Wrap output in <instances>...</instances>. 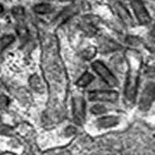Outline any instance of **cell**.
<instances>
[{
  "label": "cell",
  "instance_id": "12",
  "mask_svg": "<svg viewBox=\"0 0 155 155\" xmlns=\"http://www.w3.org/2000/svg\"><path fill=\"white\" fill-rule=\"evenodd\" d=\"M30 85L32 86V88L35 89L36 91L38 92H41V80H39V78L36 76V74H34V76H32L30 78Z\"/></svg>",
  "mask_w": 155,
  "mask_h": 155
},
{
  "label": "cell",
  "instance_id": "7",
  "mask_svg": "<svg viewBox=\"0 0 155 155\" xmlns=\"http://www.w3.org/2000/svg\"><path fill=\"white\" fill-rule=\"evenodd\" d=\"M153 99H154V86L151 85V88L146 89L143 93L141 102H140V107H141L143 110L149 109L150 104H151V102L153 101Z\"/></svg>",
  "mask_w": 155,
  "mask_h": 155
},
{
  "label": "cell",
  "instance_id": "2",
  "mask_svg": "<svg viewBox=\"0 0 155 155\" xmlns=\"http://www.w3.org/2000/svg\"><path fill=\"white\" fill-rule=\"evenodd\" d=\"M92 66H93L94 71H95L97 74L101 76V79L104 80V81L106 82L110 87L117 86V84H118L117 79L113 76V74H112V72L107 68L104 63H101V62H99V61H96L92 64Z\"/></svg>",
  "mask_w": 155,
  "mask_h": 155
},
{
  "label": "cell",
  "instance_id": "9",
  "mask_svg": "<svg viewBox=\"0 0 155 155\" xmlns=\"http://www.w3.org/2000/svg\"><path fill=\"white\" fill-rule=\"evenodd\" d=\"M92 81H93V76H92L91 74H89V72H85L83 76L78 80L77 84H78V86H80V87H86V86H88Z\"/></svg>",
  "mask_w": 155,
  "mask_h": 155
},
{
  "label": "cell",
  "instance_id": "4",
  "mask_svg": "<svg viewBox=\"0 0 155 155\" xmlns=\"http://www.w3.org/2000/svg\"><path fill=\"white\" fill-rule=\"evenodd\" d=\"M90 101H115L118 99V93L116 91H93L89 94Z\"/></svg>",
  "mask_w": 155,
  "mask_h": 155
},
{
  "label": "cell",
  "instance_id": "3",
  "mask_svg": "<svg viewBox=\"0 0 155 155\" xmlns=\"http://www.w3.org/2000/svg\"><path fill=\"white\" fill-rule=\"evenodd\" d=\"M131 6L140 23L143 25H147L151 22V18H150L149 12L141 0H134V1L131 2Z\"/></svg>",
  "mask_w": 155,
  "mask_h": 155
},
{
  "label": "cell",
  "instance_id": "1",
  "mask_svg": "<svg viewBox=\"0 0 155 155\" xmlns=\"http://www.w3.org/2000/svg\"><path fill=\"white\" fill-rule=\"evenodd\" d=\"M132 64L129 66L128 74H127L126 86H125V96L129 102H134L137 95V90L139 86L140 78V62L137 59H130Z\"/></svg>",
  "mask_w": 155,
  "mask_h": 155
},
{
  "label": "cell",
  "instance_id": "15",
  "mask_svg": "<svg viewBox=\"0 0 155 155\" xmlns=\"http://www.w3.org/2000/svg\"><path fill=\"white\" fill-rule=\"evenodd\" d=\"M7 104H8V98L3 94H0V109H5Z\"/></svg>",
  "mask_w": 155,
  "mask_h": 155
},
{
  "label": "cell",
  "instance_id": "16",
  "mask_svg": "<svg viewBox=\"0 0 155 155\" xmlns=\"http://www.w3.org/2000/svg\"><path fill=\"white\" fill-rule=\"evenodd\" d=\"M12 12H14V15L16 17H22L24 15V9L22 8V7H15L14 9H12Z\"/></svg>",
  "mask_w": 155,
  "mask_h": 155
},
{
  "label": "cell",
  "instance_id": "11",
  "mask_svg": "<svg viewBox=\"0 0 155 155\" xmlns=\"http://www.w3.org/2000/svg\"><path fill=\"white\" fill-rule=\"evenodd\" d=\"M51 5L50 4H46V3H42V4H38L34 7V12H37V14H41V15H45V14H49L51 12Z\"/></svg>",
  "mask_w": 155,
  "mask_h": 155
},
{
  "label": "cell",
  "instance_id": "5",
  "mask_svg": "<svg viewBox=\"0 0 155 155\" xmlns=\"http://www.w3.org/2000/svg\"><path fill=\"white\" fill-rule=\"evenodd\" d=\"M74 117L79 124H81L85 119V101L82 97L74 99Z\"/></svg>",
  "mask_w": 155,
  "mask_h": 155
},
{
  "label": "cell",
  "instance_id": "6",
  "mask_svg": "<svg viewBox=\"0 0 155 155\" xmlns=\"http://www.w3.org/2000/svg\"><path fill=\"white\" fill-rule=\"evenodd\" d=\"M115 8H116L117 14L121 18L124 24L127 25V26H134V20H132L129 12L127 11L126 7L123 4H121L120 2H117V3H115Z\"/></svg>",
  "mask_w": 155,
  "mask_h": 155
},
{
  "label": "cell",
  "instance_id": "10",
  "mask_svg": "<svg viewBox=\"0 0 155 155\" xmlns=\"http://www.w3.org/2000/svg\"><path fill=\"white\" fill-rule=\"evenodd\" d=\"M14 39H15V37L12 35H5L3 37H1V38H0V53H1L6 47H8L9 45L14 41Z\"/></svg>",
  "mask_w": 155,
  "mask_h": 155
},
{
  "label": "cell",
  "instance_id": "13",
  "mask_svg": "<svg viewBox=\"0 0 155 155\" xmlns=\"http://www.w3.org/2000/svg\"><path fill=\"white\" fill-rule=\"evenodd\" d=\"M91 112L95 115H101V114L106 113L107 109L104 106H101V104H95V106H93L91 107Z\"/></svg>",
  "mask_w": 155,
  "mask_h": 155
},
{
  "label": "cell",
  "instance_id": "17",
  "mask_svg": "<svg viewBox=\"0 0 155 155\" xmlns=\"http://www.w3.org/2000/svg\"><path fill=\"white\" fill-rule=\"evenodd\" d=\"M2 12H3V6H2L1 4H0V15H1Z\"/></svg>",
  "mask_w": 155,
  "mask_h": 155
},
{
  "label": "cell",
  "instance_id": "14",
  "mask_svg": "<svg viewBox=\"0 0 155 155\" xmlns=\"http://www.w3.org/2000/svg\"><path fill=\"white\" fill-rule=\"evenodd\" d=\"M96 53V50L95 48H88V49H86L84 51V53H83V56L85 57V59H91L92 57H94V55H95Z\"/></svg>",
  "mask_w": 155,
  "mask_h": 155
},
{
  "label": "cell",
  "instance_id": "8",
  "mask_svg": "<svg viewBox=\"0 0 155 155\" xmlns=\"http://www.w3.org/2000/svg\"><path fill=\"white\" fill-rule=\"evenodd\" d=\"M119 119L115 116H109V117H102L97 120V124L101 128H107V127L115 126L116 124H118Z\"/></svg>",
  "mask_w": 155,
  "mask_h": 155
}]
</instances>
